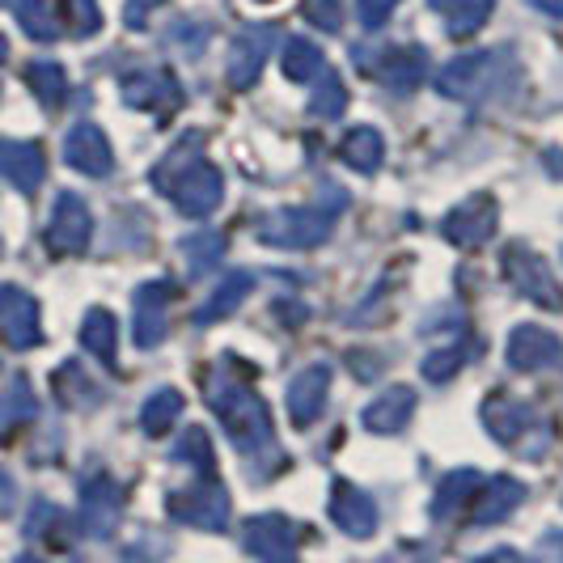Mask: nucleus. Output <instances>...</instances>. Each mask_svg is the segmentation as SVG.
<instances>
[{"label": "nucleus", "instance_id": "f257e3e1", "mask_svg": "<svg viewBox=\"0 0 563 563\" xmlns=\"http://www.w3.org/2000/svg\"><path fill=\"white\" fill-rule=\"evenodd\" d=\"M85 238H89V212L81 208V199L64 196L52 217V246L59 251H77Z\"/></svg>", "mask_w": 563, "mask_h": 563}, {"label": "nucleus", "instance_id": "f03ea898", "mask_svg": "<svg viewBox=\"0 0 563 563\" xmlns=\"http://www.w3.org/2000/svg\"><path fill=\"white\" fill-rule=\"evenodd\" d=\"M68 157H73V166L77 169H89V174H107L111 169V148L102 141V132L98 128H77L73 132V141H68Z\"/></svg>", "mask_w": 563, "mask_h": 563}, {"label": "nucleus", "instance_id": "7ed1b4c3", "mask_svg": "<svg viewBox=\"0 0 563 563\" xmlns=\"http://www.w3.org/2000/svg\"><path fill=\"white\" fill-rule=\"evenodd\" d=\"M322 395H327V368H306L292 390H288V407H292V420L310 423L322 407Z\"/></svg>", "mask_w": 563, "mask_h": 563}, {"label": "nucleus", "instance_id": "20e7f679", "mask_svg": "<svg viewBox=\"0 0 563 563\" xmlns=\"http://www.w3.org/2000/svg\"><path fill=\"white\" fill-rule=\"evenodd\" d=\"M555 347H560V343L547 335V331H534V327H530V331H517V335H512L508 356H512V365L517 368H538L542 361L555 356Z\"/></svg>", "mask_w": 563, "mask_h": 563}, {"label": "nucleus", "instance_id": "39448f33", "mask_svg": "<svg viewBox=\"0 0 563 563\" xmlns=\"http://www.w3.org/2000/svg\"><path fill=\"white\" fill-rule=\"evenodd\" d=\"M0 166H4V174H9L13 183L34 187V183H38V174H43V157H38V148H34V144H9Z\"/></svg>", "mask_w": 563, "mask_h": 563}, {"label": "nucleus", "instance_id": "423d86ee", "mask_svg": "<svg viewBox=\"0 0 563 563\" xmlns=\"http://www.w3.org/2000/svg\"><path fill=\"white\" fill-rule=\"evenodd\" d=\"M407 416H411V390H395L390 398H382V402L368 407L365 423L368 428H377V432H395Z\"/></svg>", "mask_w": 563, "mask_h": 563}, {"label": "nucleus", "instance_id": "0eeeda50", "mask_svg": "<svg viewBox=\"0 0 563 563\" xmlns=\"http://www.w3.org/2000/svg\"><path fill=\"white\" fill-rule=\"evenodd\" d=\"M335 521L343 530H352V534H368V530H373V508H368V500H361L352 487H339Z\"/></svg>", "mask_w": 563, "mask_h": 563}, {"label": "nucleus", "instance_id": "6e6552de", "mask_svg": "<svg viewBox=\"0 0 563 563\" xmlns=\"http://www.w3.org/2000/svg\"><path fill=\"white\" fill-rule=\"evenodd\" d=\"M343 153H347V162H352V166L373 169V166H377V157H382V141H377V132L361 128V132H352V136H347Z\"/></svg>", "mask_w": 563, "mask_h": 563}, {"label": "nucleus", "instance_id": "1a4fd4ad", "mask_svg": "<svg viewBox=\"0 0 563 563\" xmlns=\"http://www.w3.org/2000/svg\"><path fill=\"white\" fill-rule=\"evenodd\" d=\"M284 68H288V77L306 81V77H313V73L322 68V59H318V52H313L310 43H292V47H288V59H284Z\"/></svg>", "mask_w": 563, "mask_h": 563}, {"label": "nucleus", "instance_id": "9d476101", "mask_svg": "<svg viewBox=\"0 0 563 563\" xmlns=\"http://www.w3.org/2000/svg\"><path fill=\"white\" fill-rule=\"evenodd\" d=\"M178 407H183V398L174 395V390H162V395H157L153 402H148V407H144V423H148L153 432H162V428H166V423L178 416Z\"/></svg>", "mask_w": 563, "mask_h": 563}, {"label": "nucleus", "instance_id": "9b49d317", "mask_svg": "<svg viewBox=\"0 0 563 563\" xmlns=\"http://www.w3.org/2000/svg\"><path fill=\"white\" fill-rule=\"evenodd\" d=\"M85 343L98 352V356H111L114 347V322L107 318V313H93V327L85 331Z\"/></svg>", "mask_w": 563, "mask_h": 563}, {"label": "nucleus", "instance_id": "f8f14e48", "mask_svg": "<svg viewBox=\"0 0 563 563\" xmlns=\"http://www.w3.org/2000/svg\"><path fill=\"white\" fill-rule=\"evenodd\" d=\"M390 4H395V0H361V18H365V26H382V18L390 13Z\"/></svg>", "mask_w": 563, "mask_h": 563}, {"label": "nucleus", "instance_id": "ddd939ff", "mask_svg": "<svg viewBox=\"0 0 563 563\" xmlns=\"http://www.w3.org/2000/svg\"><path fill=\"white\" fill-rule=\"evenodd\" d=\"M310 18H322L318 26L335 30V26H339V9H335V0H313V4H310Z\"/></svg>", "mask_w": 563, "mask_h": 563}, {"label": "nucleus", "instance_id": "4468645a", "mask_svg": "<svg viewBox=\"0 0 563 563\" xmlns=\"http://www.w3.org/2000/svg\"><path fill=\"white\" fill-rule=\"evenodd\" d=\"M148 4H157V0H132V13H128L132 26H144V9H148Z\"/></svg>", "mask_w": 563, "mask_h": 563}, {"label": "nucleus", "instance_id": "2eb2a0df", "mask_svg": "<svg viewBox=\"0 0 563 563\" xmlns=\"http://www.w3.org/2000/svg\"><path fill=\"white\" fill-rule=\"evenodd\" d=\"M534 4H542V9H551V13H563V0H534Z\"/></svg>", "mask_w": 563, "mask_h": 563}]
</instances>
